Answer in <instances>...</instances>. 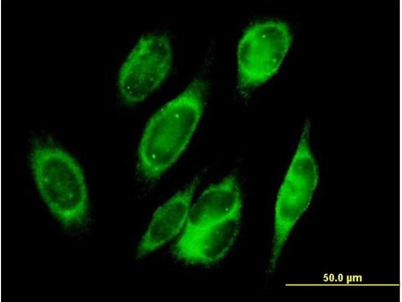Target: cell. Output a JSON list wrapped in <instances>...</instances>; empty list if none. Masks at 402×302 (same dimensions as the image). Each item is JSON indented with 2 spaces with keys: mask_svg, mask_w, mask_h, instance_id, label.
Wrapping results in <instances>:
<instances>
[{
  "mask_svg": "<svg viewBox=\"0 0 402 302\" xmlns=\"http://www.w3.org/2000/svg\"><path fill=\"white\" fill-rule=\"evenodd\" d=\"M310 123L304 125L298 145L275 202L271 257L278 259L290 231L307 207L318 183V166L309 143Z\"/></svg>",
  "mask_w": 402,
  "mask_h": 302,
  "instance_id": "obj_4",
  "label": "cell"
},
{
  "mask_svg": "<svg viewBox=\"0 0 402 302\" xmlns=\"http://www.w3.org/2000/svg\"><path fill=\"white\" fill-rule=\"evenodd\" d=\"M241 211L198 233L181 235L173 248L178 259L192 264L208 265L223 259L240 233Z\"/></svg>",
  "mask_w": 402,
  "mask_h": 302,
  "instance_id": "obj_6",
  "label": "cell"
},
{
  "mask_svg": "<svg viewBox=\"0 0 402 302\" xmlns=\"http://www.w3.org/2000/svg\"><path fill=\"white\" fill-rule=\"evenodd\" d=\"M243 200L235 174H231L205 189L190 208L181 235L207 229L242 211Z\"/></svg>",
  "mask_w": 402,
  "mask_h": 302,
  "instance_id": "obj_7",
  "label": "cell"
},
{
  "mask_svg": "<svg viewBox=\"0 0 402 302\" xmlns=\"http://www.w3.org/2000/svg\"><path fill=\"white\" fill-rule=\"evenodd\" d=\"M31 165L37 187L53 214L66 226L82 223L88 198L84 174L76 161L61 148L41 144L33 150Z\"/></svg>",
  "mask_w": 402,
  "mask_h": 302,
  "instance_id": "obj_2",
  "label": "cell"
},
{
  "mask_svg": "<svg viewBox=\"0 0 402 302\" xmlns=\"http://www.w3.org/2000/svg\"><path fill=\"white\" fill-rule=\"evenodd\" d=\"M208 86L195 78L149 119L138 149L137 168L146 181L157 180L179 158L202 117Z\"/></svg>",
  "mask_w": 402,
  "mask_h": 302,
  "instance_id": "obj_1",
  "label": "cell"
},
{
  "mask_svg": "<svg viewBox=\"0 0 402 302\" xmlns=\"http://www.w3.org/2000/svg\"><path fill=\"white\" fill-rule=\"evenodd\" d=\"M173 51L169 38L152 33L141 37L122 63L118 85L124 102H143L162 84L171 70Z\"/></svg>",
  "mask_w": 402,
  "mask_h": 302,
  "instance_id": "obj_5",
  "label": "cell"
},
{
  "mask_svg": "<svg viewBox=\"0 0 402 302\" xmlns=\"http://www.w3.org/2000/svg\"><path fill=\"white\" fill-rule=\"evenodd\" d=\"M199 182L200 178L195 177L156 209L139 243L136 255L138 258L143 257L162 246L185 226L191 202Z\"/></svg>",
  "mask_w": 402,
  "mask_h": 302,
  "instance_id": "obj_8",
  "label": "cell"
},
{
  "mask_svg": "<svg viewBox=\"0 0 402 302\" xmlns=\"http://www.w3.org/2000/svg\"><path fill=\"white\" fill-rule=\"evenodd\" d=\"M292 38L286 23L269 20L245 31L237 48L238 89L246 95L278 71Z\"/></svg>",
  "mask_w": 402,
  "mask_h": 302,
  "instance_id": "obj_3",
  "label": "cell"
}]
</instances>
